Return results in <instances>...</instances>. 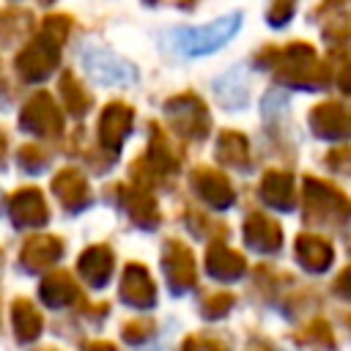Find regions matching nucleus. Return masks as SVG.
Returning a JSON list of instances; mask_svg holds the SVG:
<instances>
[{
  "label": "nucleus",
  "mask_w": 351,
  "mask_h": 351,
  "mask_svg": "<svg viewBox=\"0 0 351 351\" xmlns=\"http://www.w3.org/2000/svg\"><path fill=\"white\" fill-rule=\"evenodd\" d=\"M55 63H58V47L52 41V36H41L22 52L19 71L25 74V80H44Z\"/></svg>",
  "instance_id": "obj_1"
},
{
  "label": "nucleus",
  "mask_w": 351,
  "mask_h": 351,
  "mask_svg": "<svg viewBox=\"0 0 351 351\" xmlns=\"http://www.w3.org/2000/svg\"><path fill=\"white\" fill-rule=\"evenodd\" d=\"M239 25V16H228V19H219L214 25H206V27H195V30H184L181 33V44L184 49L189 52H206V49H217L222 41H228L233 36Z\"/></svg>",
  "instance_id": "obj_2"
},
{
  "label": "nucleus",
  "mask_w": 351,
  "mask_h": 351,
  "mask_svg": "<svg viewBox=\"0 0 351 351\" xmlns=\"http://www.w3.org/2000/svg\"><path fill=\"white\" fill-rule=\"evenodd\" d=\"M22 123L33 132H58V110L49 101V96H36L33 101H27L25 112H22Z\"/></svg>",
  "instance_id": "obj_3"
},
{
  "label": "nucleus",
  "mask_w": 351,
  "mask_h": 351,
  "mask_svg": "<svg viewBox=\"0 0 351 351\" xmlns=\"http://www.w3.org/2000/svg\"><path fill=\"white\" fill-rule=\"evenodd\" d=\"M162 263H165V269H167V277H170L173 288L181 291V288L192 285L195 269H192V258H189V250H186V247H181L178 241H173V244H170V252L162 258Z\"/></svg>",
  "instance_id": "obj_4"
},
{
  "label": "nucleus",
  "mask_w": 351,
  "mask_h": 351,
  "mask_svg": "<svg viewBox=\"0 0 351 351\" xmlns=\"http://www.w3.org/2000/svg\"><path fill=\"white\" fill-rule=\"evenodd\" d=\"M121 293H123V299L132 302V304H151V302H154V282L148 280V271L140 269V266H134V263L126 266Z\"/></svg>",
  "instance_id": "obj_5"
},
{
  "label": "nucleus",
  "mask_w": 351,
  "mask_h": 351,
  "mask_svg": "<svg viewBox=\"0 0 351 351\" xmlns=\"http://www.w3.org/2000/svg\"><path fill=\"white\" fill-rule=\"evenodd\" d=\"M11 214H14L16 225H41V222L47 219L41 195H38L36 189L16 192V195H14V203H11Z\"/></svg>",
  "instance_id": "obj_6"
},
{
  "label": "nucleus",
  "mask_w": 351,
  "mask_h": 351,
  "mask_svg": "<svg viewBox=\"0 0 351 351\" xmlns=\"http://www.w3.org/2000/svg\"><path fill=\"white\" fill-rule=\"evenodd\" d=\"M129 118H132V112L123 104H110L101 115V123H99L101 143L104 145H118L123 140V134L129 132Z\"/></svg>",
  "instance_id": "obj_7"
},
{
  "label": "nucleus",
  "mask_w": 351,
  "mask_h": 351,
  "mask_svg": "<svg viewBox=\"0 0 351 351\" xmlns=\"http://www.w3.org/2000/svg\"><path fill=\"white\" fill-rule=\"evenodd\" d=\"M247 241L258 250H274L280 244V228L271 219H266L263 214H255L247 222Z\"/></svg>",
  "instance_id": "obj_8"
},
{
  "label": "nucleus",
  "mask_w": 351,
  "mask_h": 351,
  "mask_svg": "<svg viewBox=\"0 0 351 351\" xmlns=\"http://www.w3.org/2000/svg\"><path fill=\"white\" fill-rule=\"evenodd\" d=\"M112 269V255L107 247H93L80 258V271L90 280V282H104L107 274Z\"/></svg>",
  "instance_id": "obj_9"
},
{
  "label": "nucleus",
  "mask_w": 351,
  "mask_h": 351,
  "mask_svg": "<svg viewBox=\"0 0 351 351\" xmlns=\"http://www.w3.org/2000/svg\"><path fill=\"white\" fill-rule=\"evenodd\" d=\"M197 186H200V192H203V197L211 203V206H217V208H222L233 195H230V186L225 184V178L217 173V170H200L197 173Z\"/></svg>",
  "instance_id": "obj_10"
},
{
  "label": "nucleus",
  "mask_w": 351,
  "mask_h": 351,
  "mask_svg": "<svg viewBox=\"0 0 351 351\" xmlns=\"http://www.w3.org/2000/svg\"><path fill=\"white\" fill-rule=\"evenodd\" d=\"M206 263L214 277H239L244 269V258L225 247H211V252L206 255Z\"/></svg>",
  "instance_id": "obj_11"
},
{
  "label": "nucleus",
  "mask_w": 351,
  "mask_h": 351,
  "mask_svg": "<svg viewBox=\"0 0 351 351\" xmlns=\"http://www.w3.org/2000/svg\"><path fill=\"white\" fill-rule=\"evenodd\" d=\"M60 255V241L52 239V236H36L27 247H25V263L30 269H38V266H47L49 261H55Z\"/></svg>",
  "instance_id": "obj_12"
},
{
  "label": "nucleus",
  "mask_w": 351,
  "mask_h": 351,
  "mask_svg": "<svg viewBox=\"0 0 351 351\" xmlns=\"http://www.w3.org/2000/svg\"><path fill=\"white\" fill-rule=\"evenodd\" d=\"M299 261L307 269H326L332 261V252L318 236H299Z\"/></svg>",
  "instance_id": "obj_13"
},
{
  "label": "nucleus",
  "mask_w": 351,
  "mask_h": 351,
  "mask_svg": "<svg viewBox=\"0 0 351 351\" xmlns=\"http://www.w3.org/2000/svg\"><path fill=\"white\" fill-rule=\"evenodd\" d=\"M41 293H44V299H47L49 304H63V302H69V299L80 296L77 285H74V282H71V277H69V274H63V271H58V274L47 277V280H44V285H41Z\"/></svg>",
  "instance_id": "obj_14"
},
{
  "label": "nucleus",
  "mask_w": 351,
  "mask_h": 351,
  "mask_svg": "<svg viewBox=\"0 0 351 351\" xmlns=\"http://www.w3.org/2000/svg\"><path fill=\"white\" fill-rule=\"evenodd\" d=\"M263 195L269 203L274 206H291L293 203V186H291V178L285 173H269L266 181H263Z\"/></svg>",
  "instance_id": "obj_15"
},
{
  "label": "nucleus",
  "mask_w": 351,
  "mask_h": 351,
  "mask_svg": "<svg viewBox=\"0 0 351 351\" xmlns=\"http://www.w3.org/2000/svg\"><path fill=\"white\" fill-rule=\"evenodd\" d=\"M55 192L60 195V200L63 203H69V206H80L82 200H85V181L74 173V170H63L60 176H58V181H55Z\"/></svg>",
  "instance_id": "obj_16"
},
{
  "label": "nucleus",
  "mask_w": 351,
  "mask_h": 351,
  "mask_svg": "<svg viewBox=\"0 0 351 351\" xmlns=\"http://www.w3.org/2000/svg\"><path fill=\"white\" fill-rule=\"evenodd\" d=\"M14 326H16V335H19L22 340H30V337L38 335L41 318H38V313L33 310V304H27V302H16V304H14Z\"/></svg>",
  "instance_id": "obj_17"
},
{
  "label": "nucleus",
  "mask_w": 351,
  "mask_h": 351,
  "mask_svg": "<svg viewBox=\"0 0 351 351\" xmlns=\"http://www.w3.org/2000/svg\"><path fill=\"white\" fill-rule=\"evenodd\" d=\"M315 132L326 137L343 134V112L337 104H324L321 110H315Z\"/></svg>",
  "instance_id": "obj_18"
},
{
  "label": "nucleus",
  "mask_w": 351,
  "mask_h": 351,
  "mask_svg": "<svg viewBox=\"0 0 351 351\" xmlns=\"http://www.w3.org/2000/svg\"><path fill=\"white\" fill-rule=\"evenodd\" d=\"M219 154H222L225 159H230V162H244V156H247V145H244V137L225 132V134H222V145H219Z\"/></svg>",
  "instance_id": "obj_19"
},
{
  "label": "nucleus",
  "mask_w": 351,
  "mask_h": 351,
  "mask_svg": "<svg viewBox=\"0 0 351 351\" xmlns=\"http://www.w3.org/2000/svg\"><path fill=\"white\" fill-rule=\"evenodd\" d=\"M230 304V296H225V293H219V299H214V302H208L206 304V313H211V315H217V313H222L225 307Z\"/></svg>",
  "instance_id": "obj_20"
},
{
  "label": "nucleus",
  "mask_w": 351,
  "mask_h": 351,
  "mask_svg": "<svg viewBox=\"0 0 351 351\" xmlns=\"http://www.w3.org/2000/svg\"><path fill=\"white\" fill-rule=\"evenodd\" d=\"M337 291H343V293L351 299V269H346V271H343V277L337 280Z\"/></svg>",
  "instance_id": "obj_21"
}]
</instances>
